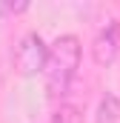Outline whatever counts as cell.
Masks as SVG:
<instances>
[{
	"label": "cell",
	"instance_id": "obj_2",
	"mask_svg": "<svg viewBox=\"0 0 120 123\" xmlns=\"http://www.w3.org/2000/svg\"><path fill=\"white\" fill-rule=\"evenodd\" d=\"M46 57H49V46L43 43V37H40L37 31L23 34L20 43L14 46V55H12L14 69H17L23 77H31V74L43 72V69H46Z\"/></svg>",
	"mask_w": 120,
	"mask_h": 123
},
{
	"label": "cell",
	"instance_id": "obj_5",
	"mask_svg": "<svg viewBox=\"0 0 120 123\" xmlns=\"http://www.w3.org/2000/svg\"><path fill=\"white\" fill-rule=\"evenodd\" d=\"M52 123H83V112L74 103H60L52 115Z\"/></svg>",
	"mask_w": 120,
	"mask_h": 123
},
{
	"label": "cell",
	"instance_id": "obj_1",
	"mask_svg": "<svg viewBox=\"0 0 120 123\" xmlns=\"http://www.w3.org/2000/svg\"><path fill=\"white\" fill-rule=\"evenodd\" d=\"M77 69H80V40L74 34H60L49 46V57H46V69H43L49 97L57 100L69 92Z\"/></svg>",
	"mask_w": 120,
	"mask_h": 123
},
{
	"label": "cell",
	"instance_id": "obj_4",
	"mask_svg": "<svg viewBox=\"0 0 120 123\" xmlns=\"http://www.w3.org/2000/svg\"><path fill=\"white\" fill-rule=\"evenodd\" d=\"M94 123H120V97L114 92H106L100 97Z\"/></svg>",
	"mask_w": 120,
	"mask_h": 123
},
{
	"label": "cell",
	"instance_id": "obj_3",
	"mask_svg": "<svg viewBox=\"0 0 120 123\" xmlns=\"http://www.w3.org/2000/svg\"><path fill=\"white\" fill-rule=\"evenodd\" d=\"M91 57L103 69H109L120 57V20H109L103 29L97 31V37L91 43Z\"/></svg>",
	"mask_w": 120,
	"mask_h": 123
}]
</instances>
